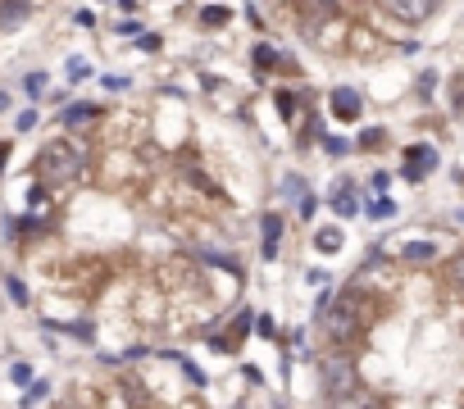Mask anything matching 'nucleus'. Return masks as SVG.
<instances>
[{"instance_id": "1", "label": "nucleus", "mask_w": 464, "mask_h": 409, "mask_svg": "<svg viewBox=\"0 0 464 409\" xmlns=\"http://www.w3.org/2000/svg\"><path fill=\"white\" fill-rule=\"evenodd\" d=\"M32 173H37V187H73V182L86 178V145L77 136H55L37 150L32 160Z\"/></svg>"}, {"instance_id": "2", "label": "nucleus", "mask_w": 464, "mask_h": 409, "mask_svg": "<svg viewBox=\"0 0 464 409\" xmlns=\"http://www.w3.org/2000/svg\"><path fill=\"white\" fill-rule=\"evenodd\" d=\"M364 323H369V300H364L355 287L337 291L333 305H328L323 318H318V327H323V337L333 341V346H351V341H360Z\"/></svg>"}, {"instance_id": "3", "label": "nucleus", "mask_w": 464, "mask_h": 409, "mask_svg": "<svg viewBox=\"0 0 464 409\" xmlns=\"http://www.w3.org/2000/svg\"><path fill=\"white\" fill-rule=\"evenodd\" d=\"M318 382H323L328 401H337V396L360 387V368H355V359L346 355V350H333V355H323V364H318Z\"/></svg>"}, {"instance_id": "4", "label": "nucleus", "mask_w": 464, "mask_h": 409, "mask_svg": "<svg viewBox=\"0 0 464 409\" xmlns=\"http://www.w3.org/2000/svg\"><path fill=\"white\" fill-rule=\"evenodd\" d=\"M432 169H437V145H428V141L405 145V169H401L405 182H423Z\"/></svg>"}, {"instance_id": "5", "label": "nucleus", "mask_w": 464, "mask_h": 409, "mask_svg": "<svg viewBox=\"0 0 464 409\" xmlns=\"http://www.w3.org/2000/svg\"><path fill=\"white\" fill-rule=\"evenodd\" d=\"M328 105H333V119H342V123H360V114H364V96L355 86H337L328 96Z\"/></svg>"}, {"instance_id": "6", "label": "nucleus", "mask_w": 464, "mask_h": 409, "mask_svg": "<svg viewBox=\"0 0 464 409\" xmlns=\"http://www.w3.org/2000/svg\"><path fill=\"white\" fill-rule=\"evenodd\" d=\"M328 409H387V401H382V396L378 391H373V387H355V391H346V396H337V401L333 405H328Z\"/></svg>"}, {"instance_id": "7", "label": "nucleus", "mask_w": 464, "mask_h": 409, "mask_svg": "<svg viewBox=\"0 0 464 409\" xmlns=\"http://www.w3.org/2000/svg\"><path fill=\"white\" fill-rule=\"evenodd\" d=\"M382 9L392 18H405V23H423V18H432V9H437V5H428V0H387Z\"/></svg>"}, {"instance_id": "8", "label": "nucleus", "mask_w": 464, "mask_h": 409, "mask_svg": "<svg viewBox=\"0 0 464 409\" xmlns=\"http://www.w3.org/2000/svg\"><path fill=\"white\" fill-rule=\"evenodd\" d=\"M328 204H333V214H337V219H355V214H360V196H355V182H351V178H342Z\"/></svg>"}, {"instance_id": "9", "label": "nucleus", "mask_w": 464, "mask_h": 409, "mask_svg": "<svg viewBox=\"0 0 464 409\" xmlns=\"http://www.w3.org/2000/svg\"><path fill=\"white\" fill-rule=\"evenodd\" d=\"M259 232H264L259 255H264V259H278V250H283V214H264V219H259Z\"/></svg>"}, {"instance_id": "10", "label": "nucleus", "mask_w": 464, "mask_h": 409, "mask_svg": "<svg viewBox=\"0 0 464 409\" xmlns=\"http://www.w3.org/2000/svg\"><path fill=\"white\" fill-rule=\"evenodd\" d=\"M101 119V105H69V110H64V128H86V123H96Z\"/></svg>"}, {"instance_id": "11", "label": "nucleus", "mask_w": 464, "mask_h": 409, "mask_svg": "<svg viewBox=\"0 0 464 409\" xmlns=\"http://www.w3.org/2000/svg\"><path fill=\"white\" fill-rule=\"evenodd\" d=\"M32 18V5H23V0H5L0 5V27H18Z\"/></svg>"}, {"instance_id": "12", "label": "nucleus", "mask_w": 464, "mask_h": 409, "mask_svg": "<svg viewBox=\"0 0 464 409\" xmlns=\"http://www.w3.org/2000/svg\"><path fill=\"white\" fill-rule=\"evenodd\" d=\"M342 241H346V237H342V228H318L309 246H314L318 255H337V250H342Z\"/></svg>"}, {"instance_id": "13", "label": "nucleus", "mask_w": 464, "mask_h": 409, "mask_svg": "<svg viewBox=\"0 0 464 409\" xmlns=\"http://www.w3.org/2000/svg\"><path fill=\"white\" fill-rule=\"evenodd\" d=\"M250 64H255L259 73H269V68H283L287 55H278L273 46H255V51H250ZM287 68H292V64H287Z\"/></svg>"}, {"instance_id": "14", "label": "nucleus", "mask_w": 464, "mask_h": 409, "mask_svg": "<svg viewBox=\"0 0 464 409\" xmlns=\"http://www.w3.org/2000/svg\"><path fill=\"white\" fill-rule=\"evenodd\" d=\"M273 105H278V114L292 123L296 110H301V91H292V86H278V91H273Z\"/></svg>"}, {"instance_id": "15", "label": "nucleus", "mask_w": 464, "mask_h": 409, "mask_svg": "<svg viewBox=\"0 0 464 409\" xmlns=\"http://www.w3.org/2000/svg\"><path fill=\"white\" fill-rule=\"evenodd\" d=\"M283 196H287V200H292V204H296V209H301V204H305L309 196H314V191H309V187H305V178H296V173H287V178H283Z\"/></svg>"}, {"instance_id": "16", "label": "nucleus", "mask_w": 464, "mask_h": 409, "mask_svg": "<svg viewBox=\"0 0 464 409\" xmlns=\"http://www.w3.org/2000/svg\"><path fill=\"white\" fill-rule=\"evenodd\" d=\"M364 214H369L373 223H387V219H396V200L392 196H373L369 204H364Z\"/></svg>"}, {"instance_id": "17", "label": "nucleus", "mask_w": 464, "mask_h": 409, "mask_svg": "<svg viewBox=\"0 0 464 409\" xmlns=\"http://www.w3.org/2000/svg\"><path fill=\"white\" fill-rule=\"evenodd\" d=\"M401 255L410 259V264H428V259L437 255V241H410V246H405Z\"/></svg>"}, {"instance_id": "18", "label": "nucleus", "mask_w": 464, "mask_h": 409, "mask_svg": "<svg viewBox=\"0 0 464 409\" xmlns=\"http://www.w3.org/2000/svg\"><path fill=\"white\" fill-rule=\"evenodd\" d=\"M228 18H232L228 5H205V9H200V23H205V27H224Z\"/></svg>"}, {"instance_id": "19", "label": "nucleus", "mask_w": 464, "mask_h": 409, "mask_svg": "<svg viewBox=\"0 0 464 409\" xmlns=\"http://www.w3.org/2000/svg\"><path fill=\"white\" fill-rule=\"evenodd\" d=\"M446 278H451V287H456L460 296H464V246L456 250V255H451V264H446Z\"/></svg>"}, {"instance_id": "20", "label": "nucleus", "mask_w": 464, "mask_h": 409, "mask_svg": "<svg viewBox=\"0 0 464 409\" xmlns=\"http://www.w3.org/2000/svg\"><path fill=\"white\" fill-rule=\"evenodd\" d=\"M46 396H51V382H32V387L23 391V401H18V409H37Z\"/></svg>"}, {"instance_id": "21", "label": "nucleus", "mask_w": 464, "mask_h": 409, "mask_svg": "<svg viewBox=\"0 0 464 409\" xmlns=\"http://www.w3.org/2000/svg\"><path fill=\"white\" fill-rule=\"evenodd\" d=\"M355 145H360V150H382V145H387V128H364Z\"/></svg>"}, {"instance_id": "22", "label": "nucleus", "mask_w": 464, "mask_h": 409, "mask_svg": "<svg viewBox=\"0 0 464 409\" xmlns=\"http://www.w3.org/2000/svg\"><path fill=\"white\" fill-rule=\"evenodd\" d=\"M5 287H9V300H14V305H18V309H27V300H32V296H27V287H23V278H5Z\"/></svg>"}, {"instance_id": "23", "label": "nucleus", "mask_w": 464, "mask_h": 409, "mask_svg": "<svg viewBox=\"0 0 464 409\" xmlns=\"http://www.w3.org/2000/svg\"><path fill=\"white\" fill-rule=\"evenodd\" d=\"M23 91H27V96H41V91H46V73H27V77H23Z\"/></svg>"}, {"instance_id": "24", "label": "nucleus", "mask_w": 464, "mask_h": 409, "mask_svg": "<svg viewBox=\"0 0 464 409\" xmlns=\"http://www.w3.org/2000/svg\"><path fill=\"white\" fill-rule=\"evenodd\" d=\"M318 141H323L328 155H346V150H351V141H342V136H318Z\"/></svg>"}, {"instance_id": "25", "label": "nucleus", "mask_w": 464, "mask_h": 409, "mask_svg": "<svg viewBox=\"0 0 464 409\" xmlns=\"http://www.w3.org/2000/svg\"><path fill=\"white\" fill-rule=\"evenodd\" d=\"M82 77H91V68H86V60H69V82H82Z\"/></svg>"}, {"instance_id": "26", "label": "nucleus", "mask_w": 464, "mask_h": 409, "mask_svg": "<svg viewBox=\"0 0 464 409\" xmlns=\"http://www.w3.org/2000/svg\"><path fill=\"white\" fill-rule=\"evenodd\" d=\"M114 32H119V37H137L141 23H137V18H119V23H114Z\"/></svg>"}, {"instance_id": "27", "label": "nucleus", "mask_w": 464, "mask_h": 409, "mask_svg": "<svg viewBox=\"0 0 464 409\" xmlns=\"http://www.w3.org/2000/svg\"><path fill=\"white\" fill-rule=\"evenodd\" d=\"M14 128H18V132H32V128H37V110H23V114L14 119Z\"/></svg>"}, {"instance_id": "28", "label": "nucleus", "mask_w": 464, "mask_h": 409, "mask_svg": "<svg viewBox=\"0 0 464 409\" xmlns=\"http://www.w3.org/2000/svg\"><path fill=\"white\" fill-rule=\"evenodd\" d=\"M27 209H46V187H27Z\"/></svg>"}, {"instance_id": "29", "label": "nucleus", "mask_w": 464, "mask_h": 409, "mask_svg": "<svg viewBox=\"0 0 464 409\" xmlns=\"http://www.w3.org/2000/svg\"><path fill=\"white\" fill-rule=\"evenodd\" d=\"M9 377H14L18 387H27V382H32V368H27V364H14V368H9Z\"/></svg>"}, {"instance_id": "30", "label": "nucleus", "mask_w": 464, "mask_h": 409, "mask_svg": "<svg viewBox=\"0 0 464 409\" xmlns=\"http://www.w3.org/2000/svg\"><path fill=\"white\" fill-rule=\"evenodd\" d=\"M328 305H333V291L323 287V291H318V300H314V318H323V309H328Z\"/></svg>"}, {"instance_id": "31", "label": "nucleus", "mask_w": 464, "mask_h": 409, "mask_svg": "<svg viewBox=\"0 0 464 409\" xmlns=\"http://www.w3.org/2000/svg\"><path fill=\"white\" fill-rule=\"evenodd\" d=\"M255 332H259V337H273V332H278V327H273V318H269V314H259V318H255Z\"/></svg>"}, {"instance_id": "32", "label": "nucleus", "mask_w": 464, "mask_h": 409, "mask_svg": "<svg viewBox=\"0 0 464 409\" xmlns=\"http://www.w3.org/2000/svg\"><path fill=\"white\" fill-rule=\"evenodd\" d=\"M73 23L77 27H96V14H91V9H73Z\"/></svg>"}, {"instance_id": "33", "label": "nucleus", "mask_w": 464, "mask_h": 409, "mask_svg": "<svg viewBox=\"0 0 464 409\" xmlns=\"http://www.w3.org/2000/svg\"><path fill=\"white\" fill-rule=\"evenodd\" d=\"M328 278H333L328 268H309V273H305V282H314V287H328Z\"/></svg>"}, {"instance_id": "34", "label": "nucleus", "mask_w": 464, "mask_h": 409, "mask_svg": "<svg viewBox=\"0 0 464 409\" xmlns=\"http://www.w3.org/2000/svg\"><path fill=\"white\" fill-rule=\"evenodd\" d=\"M246 18H250V27H264V9L259 5H246Z\"/></svg>"}, {"instance_id": "35", "label": "nucleus", "mask_w": 464, "mask_h": 409, "mask_svg": "<svg viewBox=\"0 0 464 409\" xmlns=\"http://www.w3.org/2000/svg\"><path fill=\"white\" fill-rule=\"evenodd\" d=\"M432 86H437V73H423V77H419V91H423V100H428V91H432Z\"/></svg>"}, {"instance_id": "36", "label": "nucleus", "mask_w": 464, "mask_h": 409, "mask_svg": "<svg viewBox=\"0 0 464 409\" xmlns=\"http://www.w3.org/2000/svg\"><path fill=\"white\" fill-rule=\"evenodd\" d=\"M105 82V91H123V86H128V77H101Z\"/></svg>"}, {"instance_id": "37", "label": "nucleus", "mask_w": 464, "mask_h": 409, "mask_svg": "<svg viewBox=\"0 0 464 409\" xmlns=\"http://www.w3.org/2000/svg\"><path fill=\"white\" fill-rule=\"evenodd\" d=\"M387 182H392L387 173H373V191H378V196H387Z\"/></svg>"}, {"instance_id": "38", "label": "nucleus", "mask_w": 464, "mask_h": 409, "mask_svg": "<svg viewBox=\"0 0 464 409\" xmlns=\"http://www.w3.org/2000/svg\"><path fill=\"white\" fill-rule=\"evenodd\" d=\"M5 164H9V141H0V173H5Z\"/></svg>"}, {"instance_id": "39", "label": "nucleus", "mask_w": 464, "mask_h": 409, "mask_svg": "<svg viewBox=\"0 0 464 409\" xmlns=\"http://www.w3.org/2000/svg\"><path fill=\"white\" fill-rule=\"evenodd\" d=\"M5 110H9V96H5V91H0V114H5Z\"/></svg>"}]
</instances>
